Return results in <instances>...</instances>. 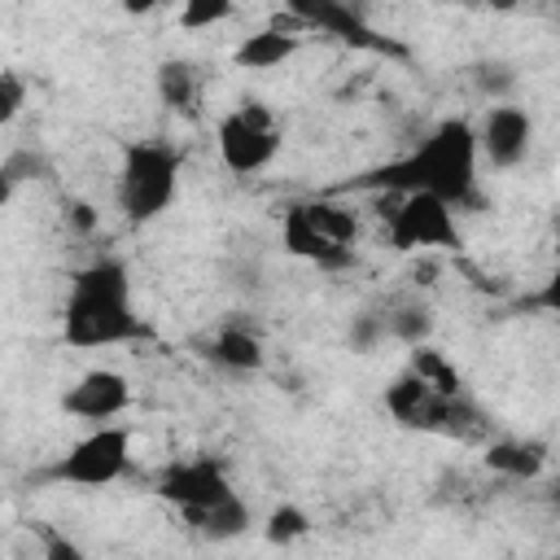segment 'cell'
I'll return each instance as SVG.
<instances>
[{
  "instance_id": "cell-1",
  "label": "cell",
  "mask_w": 560,
  "mask_h": 560,
  "mask_svg": "<svg viewBox=\"0 0 560 560\" xmlns=\"http://www.w3.org/2000/svg\"><path fill=\"white\" fill-rule=\"evenodd\" d=\"M477 136H472V122L451 114L442 118L433 131H424V140H416L402 158L359 175L346 184L350 188H372V192H424V197H438L446 201L451 210H468L481 201L477 192Z\"/></svg>"
},
{
  "instance_id": "cell-2",
  "label": "cell",
  "mask_w": 560,
  "mask_h": 560,
  "mask_svg": "<svg viewBox=\"0 0 560 560\" xmlns=\"http://www.w3.org/2000/svg\"><path fill=\"white\" fill-rule=\"evenodd\" d=\"M61 337L74 350H101V346H127L153 337V328L136 315L131 271L122 258L105 254L70 276V293L61 306Z\"/></svg>"
},
{
  "instance_id": "cell-3",
  "label": "cell",
  "mask_w": 560,
  "mask_h": 560,
  "mask_svg": "<svg viewBox=\"0 0 560 560\" xmlns=\"http://www.w3.org/2000/svg\"><path fill=\"white\" fill-rule=\"evenodd\" d=\"M385 411L398 429H411V433H433V438H455V442H490V416L486 407L472 398V394H459V398H442L433 394L416 372H398L389 385H385Z\"/></svg>"
},
{
  "instance_id": "cell-4",
  "label": "cell",
  "mask_w": 560,
  "mask_h": 560,
  "mask_svg": "<svg viewBox=\"0 0 560 560\" xmlns=\"http://www.w3.org/2000/svg\"><path fill=\"white\" fill-rule=\"evenodd\" d=\"M354 241H359V219L346 201L337 197H306L284 206L280 219V245L319 267V271H346L354 262Z\"/></svg>"
},
{
  "instance_id": "cell-5",
  "label": "cell",
  "mask_w": 560,
  "mask_h": 560,
  "mask_svg": "<svg viewBox=\"0 0 560 560\" xmlns=\"http://www.w3.org/2000/svg\"><path fill=\"white\" fill-rule=\"evenodd\" d=\"M179 171L184 153L162 140H131L122 144L118 162V210L131 228H144L171 210L179 197Z\"/></svg>"
},
{
  "instance_id": "cell-6",
  "label": "cell",
  "mask_w": 560,
  "mask_h": 560,
  "mask_svg": "<svg viewBox=\"0 0 560 560\" xmlns=\"http://www.w3.org/2000/svg\"><path fill=\"white\" fill-rule=\"evenodd\" d=\"M214 144H219V162L232 175H258L267 171L280 149H284V122L276 118V109L267 101H241L232 105L219 122H214Z\"/></svg>"
},
{
  "instance_id": "cell-7",
  "label": "cell",
  "mask_w": 560,
  "mask_h": 560,
  "mask_svg": "<svg viewBox=\"0 0 560 560\" xmlns=\"http://www.w3.org/2000/svg\"><path fill=\"white\" fill-rule=\"evenodd\" d=\"M131 468V429L127 424H96L88 429L79 442H70L48 468V481L61 486H83V490H101L122 481Z\"/></svg>"
},
{
  "instance_id": "cell-8",
  "label": "cell",
  "mask_w": 560,
  "mask_h": 560,
  "mask_svg": "<svg viewBox=\"0 0 560 560\" xmlns=\"http://www.w3.org/2000/svg\"><path fill=\"white\" fill-rule=\"evenodd\" d=\"M385 241L394 254H424V249H459L464 232H459L455 210L446 201L424 197V192H407L389 210Z\"/></svg>"
},
{
  "instance_id": "cell-9",
  "label": "cell",
  "mask_w": 560,
  "mask_h": 560,
  "mask_svg": "<svg viewBox=\"0 0 560 560\" xmlns=\"http://www.w3.org/2000/svg\"><path fill=\"white\" fill-rule=\"evenodd\" d=\"M153 490H158L162 503L179 508V516L206 512V508H214V503H223V499L236 494L228 468H223L214 455H192V459H175V464H166V468L158 472Z\"/></svg>"
},
{
  "instance_id": "cell-10",
  "label": "cell",
  "mask_w": 560,
  "mask_h": 560,
  "mask_svg": "<svg viewBox=\"0 0 560 560\" xmlns=\"http://www.w3.org/2000/svg\"><path fill=\"white\" fill-rule=\"evenodd\" d=\"M472 136H477V158H486L494 171H512L534 149V118H529V109L499 101L481 114Z\"/></svg>"
},
{
  "instance_id": "cell-11",
  "label": "cell",
  "mask_w": 560,
  "mask_h": 560,
  "mask_svg": "<svg viewBox=\"0 0 560 560\" xmlns=\"http://www.w3.org/2000/svg\"><path fill=\"white\" fill-rule=\"evenodd\" d=\"M131 407V381L118 368H88L66 394H61V411L74 420L96 424H114L122 411Z\"/></svg>"
},
{
  "instance_id": "cell-12",
  "label": "cell",
  "mask_w": 560,
  "mask_h": 560,
  "mask_svg": "<svg viewBox=\"0 0 560 560\" xmlns=\"http://www.w3.org/2000/svg\"><path fill=\"white\" fill-rule=\"evenodd\" d=\"M284 13H293V18L302 22L306 35L319 31V35H332V39L350 44V48H368V52H402V48H394L385 35H376L359 9H350V4H341V0H289Z\"/></svg>"
},
{
  "instance_id": "cell-13",
  "label": "cell",
  "mask_w": 560,
  "mask_h": 560,
  "mask_svg": "<svg viewBox=\"0 0 560 560\" xmlns=\"http://www.w3.org/2000/svg\"><path fill=\"white\" fill-rule=\"evenodd\" d=\"M206 359H210L214 368L232 372V376H254V372L267 363V346H262V337H258L249 324L228 319V324H219L214 337L206 341Z\"/></svg>"
},
{
  "instance_id": "cell-14",
  "label": "cell",
  "mask_w": 560,
  "mask_h": 560,
  "mask_svg": "<svg viewBox=\"0 0 560 560\" xmlns=\"http://www.w3.org/2000/svg\"><path fill=\"white\" fill-rule=\"evenodd\" d=\"M481 464L508 481H534L547 468V442L538 438H490L481 446Z\"/></svg>"
},
{
  "instance_id": "cell-15",
  "label": "cell",
  "mask_w": 560,
  "mask_h": 560,
  "mask_svg": "<svg viewBox=\"0 0 560 560\" xmlns=\"http://www.w3.org/2000/svg\"><path fill=\"white\" fill-rule=\"evenodd\" d=\"M298 48H302V35H289V31H280V26H262V31L245 35V39L236 44L232 61H236L241 70H276V66H284Z\"/></svg>"
},
{
  "instance_id": "cell-16",
  "label": "cell",
  "mask_w": 560,
  "mask_h": 560,
  "mask_svg": "<svg viewBox=\"0 0 560 560\" xmlns=\"http://www.w3.org/2000/svg\"><path fill=\"white\" fill-rule=\"evenodd\" d=\"M188 521V529L197 534V538H206V542H232V538H241L249 525H254V512H249V503L241 499V490L232 494V499H223V503H214V508H206V512H192V516H184Z\"/></svg>"
},
{
  "instance_id": "cell-17",
  "label": "cell",
  "mask_w": 560,
  "mask_h": 560,
  "mask_svg": "<svg viewBox=\"0 0 560 560\" xmlns=\"http://www.w3.org/2000/svg\"><path fill=\"white\" fill-rule=\"evenodd\" d=\"M158 96L166 109H179V114H192L197 109V96H201V70L188 61V57H166L158 61Z\"/></svg>"
},
{
  "instance_id": "cell-18",
  "label": "cell",
  "mask_w": 560,
  "mask_h": 560,
  "mask_svg": "<svg viewBox=\"0 0 560 560\" xmlns=\"http://www.w3.org/2000/svg\"><path fill=\"white\" fill-rule=\"evenodd\" d=\"M381 319H385V337H394V341H402V346H429V332H433V311H429V302H420V298H398V302H389V306L381 311Z\"/></svg>"
},
{
  "instance_id": "cell-19",
  "label": "cell",
  "mask_w": 560,
  "mask_h": 560,
  "mask_svg": "<svg viewBox=\"0 0 560 560\" xmlns=\"http://www.w3.org/2000/svg\"><path fill=\"white\" fill-rule=\"evenodd\" d=\"M407 372H416V376H420L433 394H442V398H459V394H468L459 368H455L438 346H411V354H407Z\"/></svg>"
},
{
  "instance_id": "cell-20",
  "label": "cell",
  "mask_w": 560,
  "mask_h": 560,
  "mask_svg": "<svg viewBox=\"0 0 560 560\" xmlns=\"http://www.w3.org/2000/svg\"><path fill=\"white\" fill-rule=\"evenodd\" d=\"M311 534V516L298 508V503H276L271 512H267V521H262V538L271 542V547H289V542H298V538H306Z\"/></svg>"
},
{
  "instance_id": "cell-21",
  "label": "cell",
  "mask_w": 560,
  "mask_h": 560,
  "mask_svg": "<svg viewBox=\"0 0 560 560\" xmlns=\"http://www.w3.org/2000/svg\"><path fill=\"white\" fill-rule=\"evenodd\" d=\"M232 13H236L232 0H184L179 13H175V22L184 31H210V26H223Z\"/></svg>"
},
{
  "instance_id": "cell-22",
  "label": "cell",
  "mask_w": 560,
  "mask_h": 560,
  "mask_svg": "<svg viewBox=\"0 0 560 560\" xmlns=\"http://www.w3.org/2000/svg\"><path fill=\"white\" fill-rule=\"evenodd\" d=\"M385 341V319H381V311H359L354 319H350V328H346V346L354 350V354H368V350H376Z\"/></svg>"
},
{
  "instance_id": "cell-23",
  "label": "cell",
  "mask_w": 560,
  "mask_h": 560,
  "mask_svg": "<svg viewBox=\"0 0 560 560\" xmlns=\"http://www.w3.org/2000/svg\"><path fill=\"white\" fill-rule=\"evenodd\" d=\"M26 105V79L18 70H0V127H9Z\"/></svg>"
},
{
  "instance_id": "cell-24",
  "label": "cell",
  "mask_w": 560,
  "mask_h": 560,
  "mask_svg": "<svg viewBox=\"0 0 560 560\" xmlns=\"http://www.w3.org/2000/svg\"><path fill=\"white\" fill-rule=\"evenodd\" d=\"M35 171V162H31V153H13V158H4L0 162V206L13 197V188L26 179Z\"/></svg>"
},
{
  "instance_id": "cell-25",
  "label": "cell",
  "mask_w": 560,
  "mask_h": 560,
  "mask_svg": "<svg viewBox=\"0 0 560 560\" xmlns=\"http://www.w3.org/2000/svg\"><path fill=\"white\" fill-rule=\"evenodd\" d=\"M39 534H44V560H88L74 538H66L57 529H39Z\"/></svg>"
},
{
  "instance_id": "cell-26",
  "label": "cell",
  "mask_w": 560,
  "mask_h": 560,
  "mask_svg": "<svg viewBox=\"0 0 560 560\" xmlns=\"http://www.w3.org/2000/svg\"><path fill=\"white\" fill-rule=\"evenodd\" d=\"M66 219H70L74 232H92V228H96V210H92L88 201H70V214H66Z\"/></svg>"
}]
</instances>
